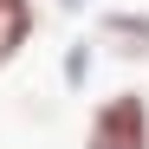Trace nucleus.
Segmentation results:
<instances>
[{
    "label": "nucleus",
    "instance_id": "obj_1",
    "mask_svg": "<svg viewBox=\"0 0 149 149\" xmlns=\"http://www.w3.org/2000/svg\"><path fill=\"white\" fill-rule=\"evenodd\" d=\"M84 149H149V91H104L84 110Z\"/></svg>",
    "mask_w": 149,
    "mask_h": 149
},
{
    "label": "nucleus",
    "instance_id": "obj_2",
    "mask_svg": "<svg viewBox=\"0 0 149 149\" xmlns=\"http://www.w3.org/2000/svg\"><path fill=\"white\" fill-rule=\"evenodd\" d=\"M91 45L117 65H149V7H97Z\"/></svg>",
    "mask_w": 149,
    "mask_h": 149
},
{
    "label": "nucleus",
    "instance_id": "obj_3",
    "mask_svg": "<svg viewBox=\"0 0 149 149\" xmlns=\"http://www.w3.org/2000/svg\"><path fill=\"white\" fill-rule=\"evenodd\" d=\"M33 33H39V0H0V71L26 58Z\"/></svg>",
    "mask_w": 149,
    "mask_h": 149
},
{
    "label": "nucleus",
    "instance_id": "obj_4",
    "mask_svg": "<svg viewBox=\"0 0 149 149\" xmlns=\"http://www.w3.org/2000/svg\"><path fill=\"white\" fill-rule=\"evenodd\" d=\"M91 58H97V45H91V39H71L65 58H58V84H65V91H84V84H91Z\"/></svg>",
    "mask_w": 149,
    "mask_h": 149
},
{
    "label": "nucleus",
    "instance_id": "obj_5",
    "mask_svg": "<svg viewBox=\"0 0 149 149\" xmlns=\"http://www.w3.org/2000/svg\"><path fill=\"white\" fill-rule=\"evenodd\" d=\"M52 7H58L65 19H78V13H91V0H52Z\"/></svg>",
    "mask_w": 149,
    "mask_h": 149
}]
</instances>
